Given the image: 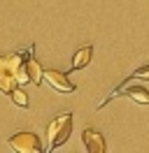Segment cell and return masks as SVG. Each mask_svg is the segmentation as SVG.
Returning <instances> with one entry per match:
<instances>
[{
  "label": "cell",
  "mask_w": 149,
  "mask_h": 153,
  "mask_svg": "<svg viewBox=\"0 0 149 153\" xmlns=\"http://www.w3.org/2000/svg\"><path fill=\"white\" fill-rule=\"evenodd\" d=\"M72 132V114H61L56 116L51 123L47 125V151H56L58 146H63L68 142V137Z\"/></svg>",
  "instance_id": "cell-1"
},
{
  "label": "cell",
  "mask_w": 149,
  "mask_h": 153,
  "mask_svg": "<svg viewBox=\"0 0 149 153\" xmlns=\"http://www.w3.org/2000/svg\"><path fill=\"white\" fill-rule=\"evenodd\" d=\"M9 149L12 151H19V153H40L42 146H40V137L35 132H19V134H12L7 139Z\"/></svg>",
  "instance_id": "cell-2"
},
{
  "label": "cell",
  "mask_w": 149,
  "mask_h": 153,
  "mask_svg": "<svg viewBox=\"0 0 149 153\" xmlns=\"http://www.w3.org/2000/svg\"><path fill=\"white\" fill-rule=\"evenodd\" d=\"M44 81L51 88L61 91V93H72L74 91V86L70 84V79H68L63 72H58V70H44Z\"/></svg>",
  "instance_id": "cell-3"
},
{
  "label": "cell",
  "mask_w": 149,
  "mask_h": 153,
  "mask_svg": "<svg viewBox=\"0 0 149 153\" xmlns=\"http://www.w3.org/2000/svg\"><path fill=\"white\" fill-rule=\"evenodd\" d=\"M82 139H84V144H86V151L89 153H105L107 151L105 139H102V134L98 132V130H84Z\"/></svg>",
  "instance_id": "cell-4"
},
{
  "label": "cell",
  "mask_w": 149,
  "mask_h": 153,
  "mask_svg": "<svg viewBox=\"0 0 149 153\" xmlns=\"http://www.w3.org/2000/svg\"><path fill=\"white\" fill-rule=\"evenodd\" d=\"M26 72H28L30 84H35V86H40V84H42V79H44V70H42V65L37 63L35 58H33V53L26 58Z\"/></svg>",
  "instance_id": "cell-5"
},
{
  "label": "cell",
  "mask_w": 149,
  "mask_h": 153,
  "mask_svg": "<svg viewBox=\"0 0 149 153\" xmlns=\"http://www.w3.org/2000/svg\"><path fill=\"white\" fill-rule=\"evenodd\" d=\"M119 95H126L130 100H135L138 105H149V91L142 86H130V88H123Z\"/></svg>",
  "instance_id": "cell-6"
},
{
  "label": "cell",
  "mask_w": 149,
  "mask_h": 153,
  "mask_svg": "<svg viewBox=\"0 0 149 153\" xmlns=\"http://www.w3.org/2000/svg\"><path fill=\"white\" fill-rule=\"evenodd\" d=\"M91 56H93V47H82L79 51H74V58H72V70H82L91 63Z\"/></svg>",
  "instance_id": "cell-7"
},
{
  "label": "cell",
  "mask_w": 149,
  "mask_h": 153,
  "mask_svg": "<svg viewBox=\"0 0 149 153\" xmlns=\"http://www.w3.org/2000/svg\"><path fill=\"white\" fill-rule=\"evenodd\" d=\"M9 97L14 100V105H19V107H28V95H26V91L23 88H12L9 91Z\"/></svg>",
  "instance_id": "cell-8"
},
{
  "label": "cell",
  "mask_w": 149,
  "mask_h": 153,
  "mask_svg": "<svg viewBox=\"0 0 149 153\" xmlns=\"http://www.w3.org/2000/svg\"><path fill=\"white\" fill-rule=\"evenodd\" d=\"M133 76H135V79H149V65L135 70V72H133Z\"/></svg>",
  "instance_id": "cell-9"
}]
</instances>
